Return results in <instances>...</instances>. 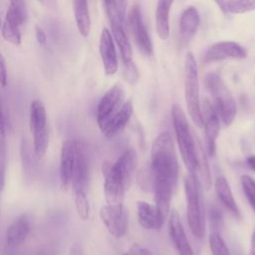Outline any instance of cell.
I'll return each instance as SVG.
<instances>
[{"instance_id":"277c9868","label":"cell","mask_w":255,"mask_h":255,"mask_svg":"<svg viewBox=\"0 0 255 255\" xmlns=\"http://www.w3.org/2000/svg\"><path fill=\"white\" fill-rule=\"evenodd\" d=\"M184 96L187 111L192 123L197 128H202L198 67L193 54L190 52L186 54L184 61Z\"/></svg>"},{"instance_id":"f546056e","label":"cell","mask_w":255,"mask_h":255,"mask_svg":"<svg viewBox=\"0 0 255 255\" xmlns=\"http://www.w3.org/2000/svg\"><path fill=\"white\" fill-rule=\"evenodd\" d=\"M209 247L212 255H230L229 249L218 232L209 235Z\"/></svg>"},{"instance_id":"8fae6325","label":"cell","mask_w":255,"mask_h":255,"mask_svg":"<svg viewBox=\"0 0 255 255\" xmlns=\"http://www.w3.org/2000/svg\"><path fill=\"white\" fill-rule=\"evenodd\" d=\"M128 24L137 48L145 56H151L153 54L151 39L142 21L140 9L137 5H133L128 13Z\"/></svg>"},{"instance_id":"d4e9b609","label":"cell","mask_w":255,"mask_h":255,"mask_svg":"<svg viewBox=\"0 0 255 255\" xmlns=\"http://www.w3.org/2000/svg\"><path fill=\"white\" fill-rule=\"evenodd\" d=\"M20 27L18 23L15 21L9 19L8 17L5 16L4 23L2 24V36L3 38L11 43L12 45H20L21 44V32H20Z\"/></svg>"},{"instance_id":"5bb4252c","label":"cell","mask_w":255,"mask_h":255,"mask_svg":"<svg viewBox=\"0 0 255 255\" xmlns=\"http://www.w3.org/2000/svg\"><path fill=\"white\" fill-rule=\"evenodd\" d=\"M168 233L178 255H194L186 237L180 217L176 210H171L168 219Z\"/></svg>"},{"instance_id":"5b68a950","label":"cell","mask_w":255,"mask_h":255,"mask_svg":"<svg viewBox=\"0 0 255 255\" xmlns=\"http://www.w3.org/2000/svg\"><path fill=\"white\" fill-rule=\"evenodd\" d=\"M186 198V213L191 233L198 239L204 235V222L201 211L200 183L196 174L188 173L183 179Z\"/></svg>"},{"instance_id":"9c48e42d","label":"cell","mask_w":255,"mask_h":255,"mask_svg":"<svg viewBox=\"0 0 255 255\" xmlns=\"http://www.w3.org/2000/svg\"><path fill=\"white\" fill-rule=\"evenodd\" d=\"M104 175V194L107 204L123 203L125 186L127 185L123 177L114 168L113 163L106 161L102 166Z\"/></svg>"},{"instance_id":"ab89813d","label":"cell","mask_w":255,"mask_h":255,"mask_svg":"<svg viewBox=\"0 0 255 255\" xmlns=\"http://www.w3.org/2000/svg\"><path fill=\"white\" fill-rule=\"evenodd\" d=\"M37 255H54V250L47 247V248H44L41 251H39L37 253Z\"/></svg>"},{"instance_id":"603a6c76","label":"cell","mask_w":255,"mask_h":255,"mask_svg":"<svg viewBox=\"0 0 255 255\" xmlns=\"http://www.w3.org/2000/svg\"><path fill=\"white\" fill-rule=\"evenodd\" d=\"M136 163L137 154L135 150L133 148H128L113 163V166L127 184L136 167Z\"/></svg>"},{"instance_id":"74e56055","label":"cell","mask_w":255,"mask_h":255,"mask_svg":"<svg viewBox=\"0 0 255 255\" xmlns=\"http://www.w3.org/2000/svg\"><path fill=\"white\" fill-rule=\"evenodd\" d=\"M246 163L249 166V168H251L254 172H255V154L249 155L246 158Z\"/></svg>"},{"instance_id":"7c38bea8","label":"cell","mask_w":255,"mask_h":255,"mask_svg":"<svg viewBox=\"0 0 255 255\" xmlns=\"http://www.w3.org/2000/svg\"><path fill=\"white\" fill-rule=\"evenodd\" d=\"M247 57L243 46L233 41H222L211 45L204 54V62L210 63L225 59L242 60Z\"/></svg>"},{"instance_id":"3957f363","label":"cell","mask_w":255,"mask_h":255,"mask_svg":"<svg viewBox=\"0 0 255 255\" xmlns=\"http://www.w3.org/2000/svg\"><path fill=\"white\" fill-rule=\"evenodd\" d=\"M205 86L211 95L213 108L224 126H230L236 117V103L229 89L216 73H209L205 77Z\"/></svg>"},{"instance_id":"6da1fadb","label":"cell","mask_w":255,"mask_h":255,"mask_svg":"<svg viewBox=\"0 0 255 255\" xmlns=\"http://www.w3.org/2000/svg\"><path fill=\"white\" fill-rule=\"evenodd\" d=\"M150 172L152 190L155 187L174 189L178 180V161L174 143L168 132L158 134L151 145Z\"/></svg>"},{"instance_id":"52a82bcc","label":"cell","mask_w":255,"mask_h":255,"mask_svg":"<svg viewBox=\"0 0 255 255\" xmlns=\"http://www.w3.org/2000/svg\"><path fill=\"white\" fill-rule=\"evenodd\" d=\"M100 216L108 231L115 238H121L126 235L128 221L123 203L107 204L103 206L100 210Z\"/></svg>"},{"instance_id":"f1b7e54d","label":"cell","mask_w":255,"mask_h":255,"mask_svg":"<svg viewBox=\"0 0 255 255\" xmlns=\"http://www.w3.org/2000/svg\"><path fill=\"white\" fill-rule=\"evenodd\" d=\"M75 192V207L79 217L87 220L90 215V204L86 195V190H77Z\"/></svg>"},{"instance_id":"ffe728a7","label":"cell","mask_w":255,"mask_h":255,"mask_svg":"<svg viewBox=\"0 0 255 255\" xmlns=\"http://www.w3.org/2000/svg\"><path fill=\"white\" fill-rule=\"evenodd\" d=\"M30 232V222L26 214L17 217L8 227L6 231V242L11 247L21 245Z\"/></svg>"},{"instance_id":"ac0fdd59","label":"cell","mask_w":255,"mask_h":255,"mask_svg":"<svg viewBox=\"0 0 255 255\" xmlns=\"http://www.w3.org/2000/svg\"><path fill=\"white\" fill-rule=\"evenodd\" d=\"M136 216L138 223L148 230L159 229L164 222L160 217L155 204L144 200L136 201Z\"/></svg>"},{"instance_id":"ba28073f","label":"cell","mask_w":255,"mask_h":255,"mask_svg":"<svg viewBox=\"0 0 255 255\" xmlns=\"http://www.w3.org/2000/svg\"><path fill=\"white\" fill-rule=\"evenodd\" d=\"M125 91L121 84H115L102 97L97 107V123L100 129L124 104Z\"/></svg>"},{"instance_id":"b9f144b4","label":"cell","mask_w":255,"mask_h":255,"mask_svg":"<svg viewBox=\"0 0 255 255\" xmlns=\"http://www.w3.org/2000/svg\"><path fill=\"white\" fill-rule=\"evenodd\" d=\"M1 25H2V24H1V18H0V27H1Z\"/></svg>"},{"instance_id":"8992f818","label":"cell","mask_w":255,"mask_h":255,"mask_svg":"<svg viewBox=\"0 0 255 255\" xmlns=\"http://www.w3.org/2000/svg\"><path fill=\"white\" fill-rule=\"evenodd\" d=\"M29 127L33 134V151L36 157L45 155L49 145L47 114L43 103L39 100L32 102L29 111Z\"/></svg>"},{"instance_id":"cb8c5ba5","label":"cell","mask_w":255,"mask_h":255,"mask_svg":"<svg viewBox=\"0 0 255 255\" xmlns=\"http://www.w3.org/2000/svg\"><path fill=\"white\" fill-rule=\"evenodd\" d=\"M73 10L78 31L82 37L87 38L91 30L88 0H73Z\"/></svg>"},{"instance_id":"4316f807","label":"cell","mask_w":255,"mask_h":255,"mask_svg":"<svg viewBox=\"0 0 255 255\" xmlns=\"http://www.w3.org/2000/svg\"><path fill=\"white\" fill-rule=\"evenodd\" d=\"M199 153H197V161H198V168L197 171L200 172L202 183L205 189H208L211 185V177H210V171H209V165L207 163V157L205 155V152L203 150V147L201 146L200 142L198 143Z\"/></svg>"},{"instance_id":"4fadbf2b","label":"cell","mask_w":255,"mask_h":255,"mask_svg":"<svg viewBox=\"0 0 255 255\" xmlns=\"http://www.w3.org/2000/svg\"><path fill=\"white\" fill-rule=\"evenodd\" d=\"M90 163L89 157L84 144L80 141H76V155L75 165L73 171V177L71 184L73 190H86V186L89 180Z\"/></svg>"},{"instance_id":"d6a6232c","label":"cell","mask_w":255,"mask_h":255,"mask_svg":"<svg viewBox=\"0 0 255 255\" xmlns=\"http://www.w3.org/2000/svg\"><path fill=\"white\" fill-rule=\"evenodd\" d=\"M123 255H153V254L148 249L134 244L127 252H125Z\"/></svg>"},{"instance_id":"1f68e13d","label":"cell","mask_w":255,"mask_h":255,"mask_svg":"<svg viewBox=\"0 0 255 255\" xmlns=\"http://www.w3.org/2000/svg\"><path fill=\"white\" fill-rule=\"evenodd\" d=\"M6 167H7V145L5 136L0 135V193L5 186L6 178Z\"/></svg>"},{"instance_id":"44dd1931","label":"cell","mask_w":255,"mask_h":255,"mask_svg":"<svg viewBox=\"0 0 255 255\" xmlns=\"http://www.w3.org/2000/svg\"><path fill=\"white\" fill-rule=\"evenodd\" d=\"M174 0H157L155 8V30L161 40L169 36V12Z\"/></svg>"},{"instance_id":"83f0119b","label":"cell","mask_w":255,"mask_h":255,"mask_svg":"<svg viewBox=\"0 0 255 255\" xmlns=\"http://www.w3.org/2000/svg\"><path fill=\"white\" fill-rule=\"evenodd\" d=\"M255 11V0H228L226 12L232 14H243Z\"/></svg>"},{"instance_id":"7402d4cb","label":"cell","mask_w":255,"mask_h":255,"mask_svg":"<svg viewBox=\"0 0 255 255\" xmlns=\"http://www.w3.org/2000/svg\"><path fill=\"white\" fill-rule=\"evenodd\" d=\"M215 192L220 200V202L224 205L226 209H228L233 215L239 216L240 211L237 206V203L233 197L229 182L224 176H217L214 182Z\"/></svg>"},{"instance_id":"484cf974","label":"cell","mask_w":255,"mask_h":255,"mask_svg":"<svg viewBox=\"0 0 255 255\" xmlns=\"http://www.w3.org/2000/svg\"><path fill=\"white\" fill-rule=\"evenodd\" d=\"M6 17L22 26L25 23L27 17L25 0H10Z\"/></svg>"},{"instance_id":"9a60e30c","label":"cell","mask_w":255,"mask_h":255,"mask_svg":"<svg viewBox=\"0 0 255 255\" xmlns=\"http://www.w3.org/2000/svg\"><path fill=\"white\" fill-rule=\"evenodd\" d=\"M112 33L108 28H104L100 38V54L106 75L113 76L118 72L119 64L115 42Z\"/></svg>"},{"instance_id":"30bf717a","label":"cell","mask_w":255,"mask_h":255,"mask_svg":"<svg viewBox=\"0 0 255 255\" xmlns=\"http://www.w3.org/2000/svg\"><path fill=\"white\" fill-rule=\"evenodd\" d=\"M202 128H204L205 150L208 155H213L216 149V139L220 129V120L208 100H204L201 105Z\"/></svg>"},{"instance_id":"f35d334b","label":"cell","mask_w":255,"mask_h":255,"mask_svg":"<svg viewBox=\"0 0 255 255\" xmlns=\"http://www.w3.org/2000/svg\"><path fill=\"white\" fill-rule=\"evenodd\" d=\"M214 1L218 5V7L220 8L221 11H223L224 13H227L226 12V5H227L228 0H214Z\"/></svg>"},{"instance_id":"836d02e7","label":"cell","mask_w":255,"mask_h":255,"mask_svg":"<svg viewBox=\"0 0 255 255\" xmlns=\"http://www.w3.org/2000/svg\"><path fill=\"white\" fill-rule=\"evenodd\" d=\"M7 67L4 58L0 53V86L5 88L7 86Z\"/></svg>"},{"instance_id":"4dcf8cb0","label":"cell","mask_w":255,"mask_h":255,"mask_svg":"<svg viewBox=\"0 0 255 255\" xmlns=\"http://www.w3.org/2000/svg\"><path fill=\"white\" fill-rule=\"evenodd\" d=\"M241 185L245 196L255 213V179L249 175L241 176Z\"/></svg>"},{"instance_id":"60d3db41","label":"cell","mask_w":255,"mask_h":255,"mask_svg":"<svg viewBox=\"0 0 255 255\" xmlns=\"http://www.w3.org/2000/svg\"><path fill=\"white\" fill-rule=\"evenodd\" d=\"M250 255H255V230L253 231L252 238H251V249H250Z\"/></svg>"},{"instance_id":"d590c367","label":"cell","mask_w":255,"mask_h":255,"mask_svg":"<svg viewBox=\"0 0 255 255\" xmlns=\"http://www.w3.org/2000/svg\"><path fill=\"white\" fill-rule=\"evenodd\" d=\"M0 135L5 136V117L2 109L1 98H0Z\"/></svg>"},{"instance_id":"e0dca14e","label":"cell","mask_w":255,"mask_h":255,"mask_svg":"<svg viewBox=\"0 0 255 255\" xmlns=\"http://www.w3.org/2000/svg\"><path fill=\"white\" fill-rule=\"evenodd\" d=\"M133 107L131 101H127L122 107L109 119V121L101 128L104 135L108 138H112L120 133L128 125L132 115Z\"/></svg>"},{"instance_id":"e575fe53","label":"cell","mask_w":255,"mask_h":255,"mask_svg":"<svg viewBox=\"0 0 255 255\" xmlns=\"http://www.w3.org/2000/svg\"><path fill=\"white\" fill-rule=\"evenodd\" d=\"M35 35H36V40L40 45H44L46 43V41H47L46 33L39 25H37L35 27Z\"/></svg>"},{"instance_id":"7a4b0ae2","label":"cell","mask_w":255,"mask_h":255,"mask_svg":"<svg viewBox=\"0 0 255 255\" xmlns=\"http://www.w3.org/2000/svg\"><path fill=\"white\" fill-rule=\"evenodd\" d=\"M171 119L176 141L184 165L188 169V173L196 174L198 168L196 145L191 134L186 116L179 105L174 104L172 106Z\"/></svg>"},{"instance_id":"2e32d148","label":"cell","mask_w":255,"mask_h":255,"mask_svg":"<svg viewBox=\"0 0 255 255\" xmlns=\"http://www.w3.org/2000/svg\"><path fill=\"white\" fill-rule=\"evenodd\" d=\"M76 155V140L67 139L62 143L60 152V183L63 188L71 184Z\"/></svg>"},{"instance_id":"d6986e66","label":"cell","mask_w":255,"mask_h":255,"mask_svg":"<svg viewBox=\"0 0 255 255\" xmlns=\"http://www.w3.org/2000/svg\"><path fill=\"white\" fill-rule=\"evenodd\" d=\"M200 23V17L197 9L189 6L184 9L179 20L180 40L183 44H187L195 35Z\"/></svg>"},{"instance_id":"8d00e7d4","label":"cell","mask_w":255,"mask_h":255,"mask_svg":"<svg viewBox=\"0 0 255 255\" xmlns=\"http://www.w3.org/2000/svg\"><path fill=\"white\" fill-rule=\"evenodd\" d=\"M70 255H85L84 250L82 248V246L78 243H75L70 250Z\"/></svg>"}]
</instances>
